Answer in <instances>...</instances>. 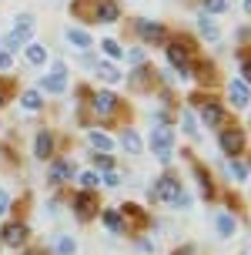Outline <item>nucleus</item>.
Wrapping results in <instances>:
<instances>
[{"instance_id": "obj_40", "label": "nucleus", "mask_w": 251, "mask_h": 255, "mask_svg": "<svg viewBox=\"0 0 251 255\" xmlns=\"http://www.w3.org/2000/svg\"><path fill=\"white\" fill-rule=\"evenodd\" d=\"M27 255H47V252H44V249H30Z\"/></svg>"}, {"instance_id": "obj_41", "label": "nucleus", "mask_w": 251, "mask_h": 255, "mask_svg": "<svg viewBox=\"0 0 251 255\" xmlns=\"http://www.w3.org/2000/svg\"><path fill=\"white\" fill-rule=\"evenodd\" d=\"M3 98H7V91H3V88H0V104H3Z\"/></svg>"}, {"instance_id": "obj_31", "label": "nucleus", "mask_w": 251, "mask_h": 255, "mask_svg": "<svg viewBox=\"0 0 251 255\" xmlns=\"http://www.w3.org/2000/svg\"><path fill=\"white\" fill-rule=\"evenodd\" d=\"M100 51L107 54V57H121V54H124L121 47H117V40H111V37H107V40H100Z\"/></svg>"}, {"instance_id": "obj_16", "label": "nucleus", "mask_w": 251, "mask_h": 255, "mask_svg": "<svg viewBox=\"0 0 251 255\" xmlns=\"http://www.w3.org/2000/svg\"><path fill=\"white\" fill-rule=\"evenodd\" d=\"M97 7H100V0H74V17H81V20H94Z\"/></svg>"}, {"instance_id": "obj_38", "label": "nucleus", "mask_w": 251, "mask_h": 255, "mask_svg": "<svg viewBox=\"0 0 251 255\" xmlns=\"http://www.w3.org/2000/svg\"><path fill=\"white\" fill-rule=\"evenodd\" d=\"M127 61H131V64H144V54H141V51H131V54H127Z\"/></svg>"}, {"instance_id": "obj_36", "label": "nucleus", "mask_w": 251, "mask_h": 255, "mask_svg": "<svg viewBox=\"0 0 251 255\" xmlns=\"http://www.w3.org/2000/svg\"><path fill=\"white\" fill-rule=\"evenodd\" d=\"M10 64H13V57L7 51H0V71H10Z\"/></svg>"}, {"instance_id": "obj_18", "label": "nucleus", "mask_w": 251, "mask_h": 255, "mask_svg": "<svg viewBox=\"0 0 251 255\" xmlns=\"http://www.w3.org/2000/svg\"><path fill=\"white\" fill-rule=\"evenodd\" d=\"M191 74L198 77L201 84H214V67H211L208 61H198V64H194V67L188 71V77H191Z\"/></svg>"}, {"instance_id": "obj_27", "label": "nucleus", "mask_w": 251, "mask_h": 255, "mask_svg": "<svg viewBox=\"0 0 251 255\" xmlns=\"http://www.w3.org/2000/svg\"><path fill=\"white\" fill-rule=\"evenodd\" d=\"M20 104H24L27 111H40V91H24V98H20Z\"/></svg>"}, {"instance_id": "obj_32", "label": "nucleus", "mask_w": 251, "mask_h": 255, "mask_svg": "<svg viewBox=\"0 0 251 255\" xmlns=\"http://www.w3.org/2000/svg\"><path fill=\"white\" fill-rule=\"evenodd\" d=\"M228 7H231L228 0H204V10H208V13H225Z\"/></svg>"}, {"instance_id": "obj_3", "label": "nucleus", "mask_w": 251, "mask_h": 255, "mask_svg": "<svg viewBox=\"0 0 251 255\" xmlns=\"http://www.w3.org/2000/svg\"><path fill=\"white\" fill-rule=\"evenodd\" d=\"M171 144H174V131H167V128H154L151 131V148H154V154H158V161H171Z\"/></svg>"}, {"instance_id": "obj_30", "label": "nucleus", "mask_w": 251, "mask_h": 255, "mask_svg": "<svg viewBox=\"0 0 251 255\" xmlns=\"http://www.w3.org/2000/svg\"><path fill=\"white\" fill-rule=\"evenodd\" d=\"M121 141H124V148H127L131 154H138V151H141V138L134 134V131H124V138H121Z\"/></svg>"}, {"instance_id": "obj_13", "label": "nucleus", "mask_w": 251, "mask_h": 255, "mask_svg": "<svg viewBox=\"0 0 251 255\" xmlns=\"http://www.w3.org/2000/svg\"><path fill=\"white\" fill-rule=\"evenodd\" d=\"M201 118H204V125H208V128H218L221 121H225V111H221V104L204 101V111H201Z\"/></svg>"}, {"instance_id": "obj_10", "label": "nucleus", "mask_w": 251, "mask_h": 255, "mask_svg": "<svg viewBox=\"0 0 251 255\" xmlns=\"http://www.w3.org/2000/svg\"><path fill=\"white\" fill-rule=\"evenodd\" d=\"M134 27H138V34L144 40H151V44H158V40H164V27L154 24V20H134Z\"/></svg>"}, {"instance_id": "obj_29", "label": "nucleus", "mask_w": 251, "mask_h": 255, "mask_svg": "<svg viewBox=\"0 0 251 255\" xmlns=\"http://www.w3.org/2000/svg\"><path fill=\"white\" fill-rule=\"evenodd\" d=\"M104 225L111 232H121V215H117L114 208H104Z\"/></svg>"}, {"instance_id": "obj_8", "label": "nucleus", "mask_w": 251, "mask_h": 255, "mask_svg": "<svg viewBox=\"0 0 251 255\" xmlns=\"http://www.w3.org/2000/svg\"><path fill=\"white\" fill-rule=\"evenodd\" d=\"M0 239H3L7 245H13V249H20V245L27 242V225H20V222H10V225H3Z\"/></svg>"}, {"instance_id": "obj_39", "label": "nucleus", "mask_w": 251, "mask_h": 255, "mask_svg": "<svg viewBox=\"0 0 251 255\" xmlns=\"http://www.w3.org/2000/svg\"><path fill=\"white\" fill-rule=\"evenodd\" d=\"M7 205H10V198H7V191H0V215L7 212Z\"/></svg>"}, {"instance_id": "obj_7", "label": "nucleus", "mask_w": 251, "mask_h": 255, "mask_svg": "<svg viewBox=\"0 0 251 255\" xmlns=\"http://www.w3.org/2000/svg\"><path fill=\"white\" fill-rule=\"evenodd\" d=\"M64 74H67V71H64V64L57 61V64H54V74L40 77V88L50 91V94H64V91H67V81H64Z\"/></svg>"}, {"instance_id": "obj_6", "label": "nucleus", "mask_w": 251, "mask_h": 255, "mask_svg": "<svg viewBox=\"0 0 251 255\" xmlns=\"http://www.w3.org/2000/svg\"><path fill=\"white\" fill-rule=\"evenodd\" d=\"M74 215L81 222H90V218L97 215V198H94V191H81L74 198Z\"/></svg>"}, {"instance_id": "obj_5", "label": "nucleus", "mask_w": 251, "mask_h": 255, "mask_svg": "<svg viewBox=\"0 0 251 255\" xmlns=\"http://www.w3.org/2000/svg\"><path fill=\"white\" fill-rule=\"evenodd\" d=\"M30 34H34V17L24 13V17H17V27H13V34L3 40V44H7V47H20L24 40H30Z\"/></svg>"}, {"instance_id": "obj_26", "label": "nucleus", "mask_w": 251, "mask_h": 255, "mask_svg": "<svg viewBox=\"0 0 251 255\" xmlns=\"http://www.w3.org/2000/svg\"><path fill=\"white\" fill-rule=\"evenodd\" d=\"M198 27H201V34H204V37L218 40V24H214V20L208 17V13H204V17H198Z\"/></svg>"}, {"instance_id": "obj_37", "label": "nucleus", "mask_w": 251, "mask_h": 255, "mask_svg": "<svg viewBox=\"0 0 251 255\" xmlns=\"http://www.w3.org/2000/svg\"><path fill=\"white\" fill-rule=\"evenodd\" d=\"M104 185H107V188H117V175L107 171V175H104Z\"/></svg>"}, {"instance_id": "obj_34", "label": "nucleus", "mask_w": 251, "mask_h": 255, "mask_svg": "<svg viewBox=\"0 0 251 255\" xmlns=\"http://www.w3.org/2000/svg\"><path fill=\"white\" fill-rule=\"evenodd\" d=\"M181 128H184L188 134H198V125H194V115H191V111H184V115H181Z\"/></svg>"}, {"instance_id": "obj_33", "label": "nucleus", "mask_w": 251, "mask_h": 255, "mask_svg": "<svg viewBox=\"0 0 251 255\" xmlns=\"http://www.w3.org/2000/svg\"><path fill=\"white\" fill-rule=\"evenodd\" d=\"M228 171H231L238 181H248V168L241 165V161H231V165H228Z\"/></svg>"}, {"instance_id": "obj_20", "label": "nucleus", "mask_w": 251, "mask_h": 255, "mask_svg": "<svg viewBox=\"0 0 251 255\" xmlns=\"http://www.w3.org/2000/svg\"><path fill=\"white\" fill-rule=\"evenodd\" d=\"M67 40H71L74 47H81V51H87V47H90V34H87V30H77V27L67 30Z\"/></svg>"}, {"instance_id": "obj_24", "label": "nucleus", "mask_w": 251, "mask_h": 255, "mask_svg": "<svg viewBox=\"0 0 251 255\" xmlns=\"http://www.w3.org/2000/svg\"><path fill=\"white\" fill-rule=\"evenodd\" d=\"M97 77L104 81V84H117V81H121L117 67H111V64H97Z\"/></svg>"}, {"instance_id": "obj_14", "label": "nucleus", "mask_w": 251, "mask_h": 255, "mask_svg": "<svg viewBox=\"0 0 251 255\" xmlns=\"http://www.w3.org/2000/svg\"><path fill=\"white\" fill-rule=\"evenodd\" d=\"M228 94H231V104H235V108H248L251 104V94H248V84H245V81H235Z\"/></svg>"}, {"instance_id": "obj_12", "label": "nucleus", "mask_w": 251, "mask_h": 255, "mask_svg": "<svg viewBox=\"0 0 251 255\" xmlns=\"http://www.w3.org/2000/svg\"><path fill=\"white\" fill-rule=\"evenodd\" d=\"M121 17V7L114 3V0H100L97 13H94V20H100V24H111V20H117Z\"/></svg>"}, {"instance_id": "obj_9", "label": "nucleus", "mask_w": 251, "mask_h": 255, "mask_svg": "<svg viewBox=\"0 0 251 255\" xmlns=\"http://www.w3.org/2000/svg\"><path fill=\"white\" fill-rule=\"evenodd\" d=\"M117 98H114L111 91H97V94H94V111H97L100 118H107V115H114V111H117Z\"/></svg>"}, {"instance_id": "obj_22", "label": "nucleus", "mask_w": 251, "mask_h": 255, "mask_svg": "<svg viewBox=\"0 0 251 255\" xmlns=\"http://www.w3.org/2000/svg\"><path fill=\"white\" fill-rule=\"evenodd\" d=\"M194 178H198L201 191L211 198V195H214V185H211V175H208V168H201V165H198V168H194Z\"/></svg>"}, {"instance_id": "obj_35", "label": "nucleus", "mask_w": 251, "mask_h": 255, "mask_svg": "<svg viewBox=\"0 0 251 255\" xmlns=\"http://www.w3.org/2000/svg\"><path fill=\"white\" fill-rule=\"evenodd\" d=\"M81 185H84V191H94L97 188V175H94V171H84V175H81Z\"/></svg>"}, {"instance_id": "obj_4", "label": "nucleus", "mask_w": 251, "mask_h": 255, "mask_svg": "<svg viewBox=\"0 0 251 255\" xmlns=\"http://www.w3.org/2000/svg\"><path fill=\"white\" fill-rule=\"evenodd\" d=\"M221 151H225L228 158H238V154L245 151V131H241V128H225V131H221Z\"/></svg>"}, {"instance_id": "obj_23", "label": "nucleus", "mask_w": 251, "mask_h": 255, "mask_svg": "<svg viewBox=\"0 0 251 255\" xmlns=\"http://www.w3.org/2000/svg\"><path fill=\"white\" fill-rule=\"evenodd\" d=\"M54 252H57V255H74V252H77V242H74V239H67V235H57Z\"/></svg>"}, {"instance_id": "obj_17", "label": "nucleus", "mask_w": 251, "mask_h": 255, "mask_svg": "<svg viewBox=\"0 0 251 255\" xmlns=\"http://www.w3.org/2000/svg\"><path fill=\"white\" fill-rule=\"evenodd\" d=\"M151 77H154V71H151V67H144V64H141L138 71H134V74H131V84H134V91H148L151 84H154V81H151Z\"/></svg>"}, {"instance_id": "obj_25", "label": "nucleus", "mask_w": 251, "mask_h": 255, "mask_svg": "<svg viewBox=\"0 0 251 255\" xmlns=\"http://www.w3.org/2000/svg\"><path fill=\"white\" fill-rule=\"evenodd\" d=\"M90 144H94V148H97L100 154H107L114 148V141L107 138V134H100V131H90Z\"/></svg>"}, {"instance_id": "obj_2", "label": "nucleus", "mask_w": 251, "mask_h": 255, "mask_svg": "<svg viewBox=\"0 0 251 255\" xmlns=\"http://www.w3.org/2000/svg\"><path fill=\"white\" fill-rule=\"evenodd\" d=\"M181 181L174 178V175H164V178H158V185L151 188V198L154 202H167V205H177L181 202Z\"/></svg>"}, {"instance_id": "obj_15", "label": "nucleus", "mask_w": 251, "mask_h": 255, "mask_svg": "<svg viewBox=\"0 0 251 255\" xmlns=\"http://www.w3.org/2000/svg\"><path fill=\"white\" fill-rule=\"evenodd\" d=\"M74 171H77V168L71 165V161H54V165H50V185H61V181L71 178Z\"/></svg>"}, {"instance_id": "obj_1", "label": "nucleus", "mask_w": 251, "mask_h": 255, "mask_svg": "<svg viewBox=\"0 0 251 255\" xmlns=\"http://www.w3.org/2000/svg\"><path fill=\"white\" fill-rule=\"evenodd\" d=\"M164 54H167L171 67H177V71H181V77H188V71H191V57H194V44H191V40H184V37L171 40Z\"/></svg>"}, {"instance_id": "obj_11", "label": "nucleus", "mask_w": 251, "mask_h": 255, "mask_svg": "<svg viewBox=\"0 0 251 255\" xmlns=\"http://www.w3.org/2000/svg\"><path fill=\"white\" fill-rule=\"evenodd\" d=\"M50 151H54V134H50V131H37V141H34V154H37L40 161H47Z\"/></svg>"}, {"instance_id": "obj_28", "label": "nucleus", "mask_w": 251, "mask_h": 255, "mask_svg": "<svg viewBox=\"0 0 251 255\" xmlns=\"http://www.w3.org/2000/svg\"><path fill=\"white\" fill-rule=\"evenodd\" d=\"M90 161H94V165H97L100 171H111V168H114V158H111V154H100V151L90 154Z\"/></svg>"}, {"instance_id": "obj_19", "label": "nucleus", "mask_w": 251, "mask_h": 255, "mask_svg": "<svg viewBox=\"0 0 251 255\" xmlns=\"http://www.w3.org/2000/svg\"><path fill=\"white\" fill-rule=\"evenodd\" d=\"M214 225H218V232H221V239H231V235H235V218L228 215V212H218Z\"/></svg>"}, {"instance_id": "obj_21", "label": "nucleus", "mask_w": 251, "mask_h": 255, "mask_svg": "<svg viewBox=\"0 0 251 255\" xmlns=\"http://www.w3.org/2000/svg\"><path fill=\"white\" fill-rule=\"evenodd\" d=\"M24 51H27V61L30 64H47V47L44 44H27Z\"/></svg>"}]
</instances>
